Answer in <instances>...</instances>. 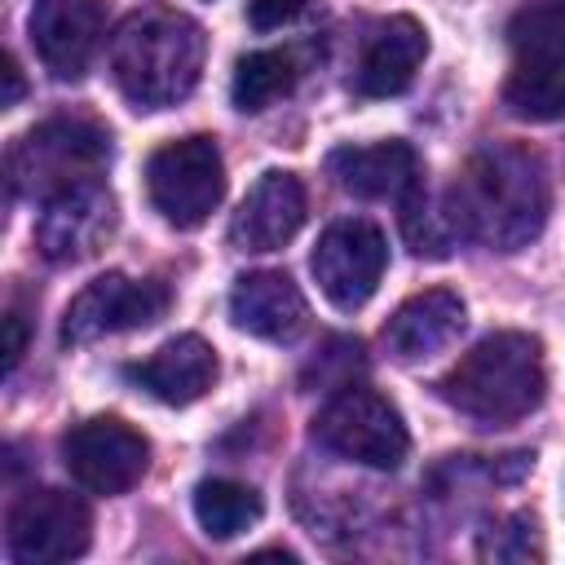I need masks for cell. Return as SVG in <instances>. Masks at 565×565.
Wrapping results in <instances>:
<instances>
[{
  "mask_svg": "<svg viewBox=\"0 0 565 565\" xmlns=\"http://www.w3.org/2000/svg\"><path fill=\"white\" fill-rule=\"evenodd\" d=\"M110 163V132L84 115H53L26 128L9 150V190L22 199H53L79 181H97Z\"/></svg>",
  "mask_w": 565,
  "mask_h": 565,
  "instance_id": "cell-4",
  "label": "cell"
},
{
  "mask_svg": "<svg viewBox=\"0 0 565 565\" xmlns=\"http://www.w3.org/2000/svg\"><path fill=\"white\" fill-rule=\"evenodd\" d=\"M384 265H388L384 230L366 216H344V221L327 225L313 256H309L318 291L344 313L362 309L375 296V287L384 278Z\"/></svg>",
  "mask_w": 565,
  "mask_h": 565,
  "instance_id": "cell-7",
  "label": "cell"
},
{
  "mask_svg": "<svg viewBox=\"0 0 565 565\" xmlns=\"http://www.w3.org/2000/svg\"><path fill=\"white\" fill-rule=\"evenodd\" d=\"M128 380L137 388H146L150 397L168 402V406H190L212 388L216 353H212V344L203 335H177L163 349H154L146 362H132Z\"/></svg>",
  "mask_w": 565,
  "mask_h": 565,
  "instance_id": "cell-18",
  "label": "cell"
},
{
  "mask_svg": "<svg viewBox=\"0 0 565 565\" xmlns=\"http://www.w3.org/2000/svg\"><path fill=\"white\" fill-rule=\"evenodd\" d=\"M260 494L243 481H230V477H212V481H199L194 486V521L207 539H234L243 534L247 525L260 521Z\"/></svg>",
  "mask_w": 565,
  "mask_h": 565,
  "instance_id": "cell-20",
  "label": "cell"
},
{
  "mask_svg": "<svg viewBox=\"0 0 565 565\" xmlns=\"http://www.w3.org/2000/svg\"><path fill=\"white\" fill-rule=\"evenodd\" d=\"M93 543V512L66 490H26L9 508V556L18 565H62Z\"/></svg>",
  "mask_w": 565,
  "mask_h": 565,
  "instance_id": "cell-8",
  "label": "cell"
},
{
  "mask_svg": "<svg viewBox=\"0 0 565 565\" xmlns=\"http://www.w3.org/2000/svg\"><path fill=\"white\" fill-rule=\"evenodd\" d=\"M62 463L88 494H124L150 463V441L119 415H93L62 437Z\"/></svg>",
  "mask_w": 565,
  "mask_h": 565,
  "instance_id": "cell-9",
  "label": "cell"
},
{
  "mask_svg": "<svg viewBox=\"0 0 565 565\" xmlns=\"http://www.w3.org/2000/svg\"><path fill=\"white\" fill-rule=\"evenodd\" d=\"M230 318L238 331L256 335V340H274V344H287L305 331L309 322V309H305V296L300 287L282 274V269H256V274H243L230 291Z\"/></svg>",
  "mask_w": 565,
  "mask_h": 565,
  "instance_id": "cell-17",
  "label": "cell"
},
{
  "mask_svg": "<svg viewBox=\"0 0 565 565\" xmlns=\"http://www.w3.org/2000/svg\"><path fill=\"white\" fill-rule=\"evenodd\" d=\"M22 97V75H18V62L4 57V106H18Z\"/></svg>",
  "mask_w": 565,
  "mask_h": 565,
  "instance_id": "cell-27",
  "label": "cell"
},
{
  "mask_svg": "<svg viewBox=\"0 0 565 565\" xmlns=\"http://www.w3.org/2000/svg\"><path fill=\"white\" fill-rule=\"evenodd\" d=\"M463 322H468L463 300L446 287H433V291H419V296L402 300L393 309V318L384 322L380 340H384L393 362H424V358L450 349L459 340Z\"/></svg>",
  "mask_w": 565,
  "mask_h": 565,
  "instance_id": "cell-15",
  "label": "cell"
},
{
  "mask_svg": "<svg viewBox=\"0 0 565 565\" xmlns=\"http://www.w3.org/2000/svg\"><path fill=\"white\" fill-rule=\"evenodd\" d=\"M437 393L472 424L486 428L516 424L530 411H539L547 393L543 344L525 331H494L437 380Z\"/></svg>",
  "mask_w": 565,
  "mask_h": 565,
  "instance_id": "cell-3",
  "label": "cell"
},
{
  "mask_svg": "<svg viewBox=\"0 0 565 565\" xmlns=\"http://www.w3.org/2000/svg\"><path fill=\"white\" fill-rule=\"evenodd\" d=\"M402 207H406V212H402V230H406L411 252H419V256H450V247L463 238L450 199H446V207H433L428 194L419 190V194L406 199Z\"/></svg>",
  "mask_w": 565,
  "mask_h": 565,
  "instance_id": "cell-22",
  "label": "cell"
},
{
  "mask_svg": "<svg viewBox=\"0 0 565 565\" xmlns=\"http://www.w3.org/2000/svg\"><path fill=\"white\" fill-rule=\"evenodd\" d=\"M207 35L177 9H141L124 18L110 40V71L137 110H168L185 102L203 75Z\"/></svg>",
  "mask_w": 565,
  "mask_h": 565,
  "instance_id": "cell-2",
  "label": "cell"
},
{
  "mask_svg": "<svg viewBox=\"0 0 565 565\" xmlns=\"http://www.w3.org/2000/svg\"><path fill=\"white\" fill-rule=\"evenodd\" d=\"M424 57H428L424 26L406 13H393V18H384L366 31L362 57H358V71H353V88L362 97H397L402 88H411Z\"/></svg>",
  "mask_w": 565,
  "mask_h": 565,
  "instance_id": "cell-16",
  "label": "cell"
},
{
  "mask_svg": "<svg viewBox=\"0 0 565 565\" xmlns=\"http://www.w3.org/2000/svg\"><path fill=\"white\" fill-rule=\"evenodd\" d=\"M305 225V185L291 172H265L230 221V243L238 252H278Z\"/></svg>",
  "mask_w": 565,
  "mask_h": 565,
  "instance_id": "cell-14",
  "label": "cell"
},
{
  "mask_svg": "<svg viewBox=\"0 0 565 565\" xmlns=\"http://www.w3.org/2000/svg\"><path fill=\"white\" fill-rule=\"evenodd\" d=\"M313 441L340 459L366 463V468H397L411 450V433L397 415V406L366 388V384H344L313 419Z\"/></svg>",
  "mask_w": 565,
  "mask_h": 565,
  "instance_id": "cell-5",
  "label": "cell"
},
{
  "mask_svg": "<svg viewBox=\"0 0 565 565\" xmlns=\"http://www.w3.org/2000/svg\"><path fill=\"white\" fill-rule=\"evenodd\" d=\"M31 40L53 79H84L102 40L106 4L102 0H40L31 13Z\"/></svg>",
  "mask_w": 565,
  "mask_h": 565,
  "instance_id": "cell-12",
  "label": "cell"
},
{
  "mask_svg": "<svg viewBox=\"0 0 565 565\" xmlns=\"http://www.w3.org/2000/svg\"><path fill=\"white\" fill-rule=\"evenodd\" d=\"M296 79H300L296 53H287V49H256V53L238 57L230 97H234L238 110H265L278 97H287L296 88Z\"/></svg>",
  "mask_w": 565,
  "mask_h": 565,
  "instance_id": "cell-21",
  "label": "cell"
},
{
  "mask_svg": "<svg viewBox=\"0 0 565 565\" xmlns=\"http://www.w3.org/2000/svg\"><path fill=\"white\" fill-rule=\"evenodd\" d=\"M327 172L340 190L358 199H393L406 203L424 190V163L406 141H371V146H340L327 159Z\"/></svg>",
  "mask_w": 565,
  "mask_h": 565,
  "instance_id": "cell-13",
  "label": "cell"
},
{
  "mask_svg": "<svg viewBox=\"0 0 565 565\" xmlns=\"http://www.w3.org/2000/svg\"><path fill=\"white\" fill-rule=\"evenodd\" d=\"M503 106L516 119L552 124L565 115V53H534L521 57L503 84Z\"/></svg>",
  "mask_w": 565,
  "mask_h": 565,
  "instance_id": "cell-19",
  "label": "cell"
},
{
  "mask_svg": "<svg viewBox=\"0 0 565 565\" xmlns=\"http://www.w3.org/2000/svg\"><path fill=\"white\" fill-rule=\"evenodd\" d=\"M481 552L494 556V561H530V556H539V525H534V516H508L503 530L481 543Z\"/></svg>",
  "mask_w": 565,
  "mask_h": 565,
  "instance_id": "cell-24",
  "label": "cell"
},
{
  "mask_svg": "<svg viewBox=\"0 0 565 565\" xmlns=\"http://www.w3.org/2000/svg\"><path fill=\"white\" fill-rule=\"evenodd\" d=\"M508 44L516 57L565 53V0H530L508 22Z\"/></svg>",
  "mask_w": 565,
  "mask_h": 565,
  "instance_id": "cell-23",
  "label": "cell"
},
{
  "mask_svg": "<svg viewBox=\"0 0 565 565\" xmlns=\"http://www.w3.org/2000/svg\"><path fill=\"white\" fill-rule=\"evenodd\" d=\"M146 194L154 212L177 225H203L225 199V159L212 137H181L146 159Z\"/></svg>",
  "mask_w": 565,
  "mask_h": 565,
  "instance_id": "cell-6",
  "label": "cell"
},
{
  "mask_svg": "<svg viewBox=\"0 0 565 565\" xmlns=\"http://www.w3.org/2000/svg\"><path fill=\"white\" fill-rule=\"evenodd\" d=\"M450 207L463 238H477L490 252H521L547 225V168L530 146L490 141L463 163L450 190Z\"/></svg>",
  "mask_w": 565,
  "mask_h": 565,
  "instance_id": "cell-1",
  "label": "cell"
},
{
  "mask_svg": "<svg viewBox=\"0 0 565 565\" xmlns=\"http://www.w3.org/2000/svg\"><path fill=\"white\" fill-rule=\"evenodd\" d=\"M115 230V199L102 181H79L44 199L35 221V247L53 265L88 260Z\"/></svg>",
  "mask_w": 565,
  "mask_h": 565,
  "instance_id": "cell-11",
  "label": "cell"
},
{
  "mask_svg": "<svg viewBox=\"0 0 565 565\" xmlns=\"http://www.w3.org/2000/svg\"><path fill=\"white\" fill-rule=\"evenodd\" d=\"M26 353V318L18 309L4 313V371H13Z\"/></svg>",
  "mask_w": 565,
  "mask_h": 565,
  "instance_id": "cell-26",
  "label": "cell"
},
{
  "mask_svg": "<svg viewBox=\"0 0 565 565\" xmlns=\"http://www.w3.org/2000/svg\"><path fill=\"white\" fill-rule=\"evenodd\" d=\"M168 287L154 278H128V274H102L93 278L62 313V340L66 344H93L115 331L150 327L168 313Z\"/></svg>",
  "mask_w": 565,
  "mask_h": 565,
  "instance_id": "cell-10",
  "label": "cell"
},
{
  "mask_svg": "<svg viewBox=\"0 0 565 565\" xmlns=\"http://www.w3.org/2000/svg\"><path fill=\"white\" fill-rule=\"evenodd\" d=\"M305 9H309V0H247V22L256 31H274V26L296 22Z\"/></svg>",
  "mask_w": 565,
  "mask_h": 565,
  "instance_id": "cell-25",
  "label": "cell"
}]
</instances>
